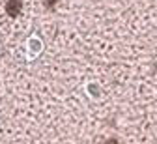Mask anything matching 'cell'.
<instances>
[{
  "mask_svg": "<svg viewBox=\"0 0 157 144\" xmlns=\"http://www.w3.org/2000/svg\"><path fill=\"white\" fill-rule=\"evenodd\" d=\"M19 10H21V0H10L8 6H6V11H8L11 17H15V15L19 13Z\"/></svg>",
  "mask_w": 157,
  "mask_h": 144,
  "instance_id": "obj_1",
  "label": "cell"
},
{
  "mask_svg": "<svg viewBox=\"0 0 157 144\" xmlns=\"http://www.w3.org/2000/svg\"><path fill=\"white\" fill-rule=\"evenodd\" d=\"M105 144H118V140H116V138H109Z\"/></svg>",
  "mask_w": 157,
  "mask_h": 144,
  "instance_id": "obj_2",
  "label": "cell"
}]
</instances>
